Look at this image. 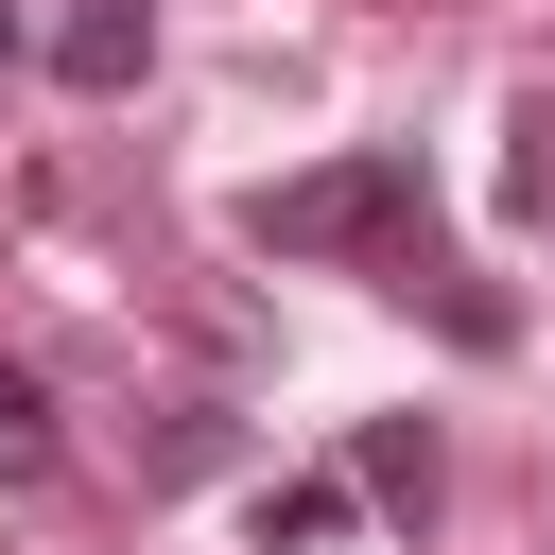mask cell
I'll return each mask as SVG.
<instances>
[{
  "instance_id": "cell-1",
  "label": "cell",
  "mask_w": 555,
  "mask_h": 555,
  "mask_svg": "<svg viewBox=\"0 0 555 555\" xmlns=\"http://www.w3.org/2000/svg\"><path fill=\"white\" fill-rule=\"evenodd\" d=\"M243 243L260 260H434V173H416V139H364V156H312V173H278V191H243Z\"/></svg>"
},
{
  "instance_id": "cell-2",
  "label": "cell",
  "mask_w": 555,
  "mask_h": 555,
  "mask_svg": "<svg viewBox=\"0 0 555 555\" xmlns=\"http://www.w3.org/2000/svg\"><path fill=\"white\" fill-rule=\"evenodd\" d=\"M52 69H69L87 104H121V87L156 69V0H69V17H52Z\"/></svg>"
},
{
  "instance_id": "cell-3",
  "label": "cell",
  "mask_w": 555,
  "mask_h": 555,
  "mask_svg": "<svg viewBox=\"0 0 555 555\" xmlns=\"http://www.w3.org/2000/svg\"><path fill=\"white\" fill-rule=\"evenodd\" d=\"M347 468H364V503H382V520H434V503H451L434 416H364V451H347Z\"/></svg>"
},
{
  "instance_id": "cell-4",
  "label": "cell",
  "mask_w": 555,
  "mask_h": 555,
  "mask_svg": "<svg viewBox=\"0 0 555 555\" xmlns=\"http://www.w3.org/2000/svg\"><path fill=\"white\" fill-rule=\"evenodd\" d=\"M503 208H520V225H555V87L503 121Z\"/></svg>"
},
{
  "instance_id": "cell-5",
  "label": "cell",
  "mask_w": 555,
  "mask_h": 555,
  "mask_svg": "<svg viewBox=\"0 0 555 555\" xmlns=\"http://www.w3.org/2000/svg\"><path fill=\"white\" fill-rule=\"evenodd\" d=\"M347 538V486H260V555H330Z\"/></svg>"
},
{
  "instance_id": "cell-6",
  "label": "cell",
  "mask_w": 555,
  "mask_h": 555,
  "mask_svg": "<svg viewBox=\"0 0 555 555\" xmlns=\"http://www.w3.org/2000/svg\"><path fill=\"white\" fill-rule=\"evenodd\" d=\"M0 486H52V399H35V364H0Z\"/></svg>"
},
{
  "instance_id": "cell-7",
  "label": "cell",
  "mask_w": 555,
  "mask_h": 555,
  "mask_svg": "<svg viewBox=\"0 0 555 555\" xmlns=\"http://www.w3.org/2000/svg\"><path fill=\"white\" fill-rule=\"evenodd\" d=\"M0 69H17V17H0Z\"/></svg>"
}]
</instances>
